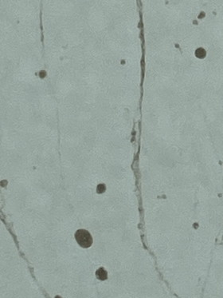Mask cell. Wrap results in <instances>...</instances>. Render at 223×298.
I'll return each mask as SVG.
<instances>
[{
    "label": "cell",
    "instance_id": "cell-1",
    "mask_svg": "<svg viewBox=\"0 0 223 298\" xmlns=\"http://www.w3.org/2000/svg\"><path fill=\"white\" fill-rule=\"evenodd\" d=\"M75 239L82 248H88L93 244L92 236L85 229H78L75 233Z\"/></svg>",
    "mask_w": 223,
    "mask_h": 298
},
{
    "label": "cell",
    "instance_id": "cell-2",
    "mask_svg": "<svg viewBox=\"0 0 223 298\" xmlns=\"http://www.w3.org/2000/svg\"><path fill=\"white\" fill-rule=\"evenodd\" d=\"M96 276H97V277L99 280L104 281V280L107 279L108 273L105 269H104L103 268H100V269H97V272H96Z\"/></svg>",
    "mask_w": 223,
    "mask_h": 298
}]
</instances>
